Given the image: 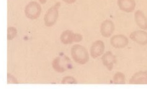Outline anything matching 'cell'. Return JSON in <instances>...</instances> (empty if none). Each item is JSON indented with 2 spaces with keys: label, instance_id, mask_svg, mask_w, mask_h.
I'll return each mask as SVG.
<instances>
[{
  "label": "cell",
  "instance_id": "6da1fadb",
  "mask_svg": "<svg viewBox=\"0 0 147 89\" xmlns=\"http://www.w3.org/2000/svg\"><path fill=\"white\" fill-rule=\"evenodd\" d=\"M71 54L73 59L76 63L84 65L86 64L90 59L86 49L83 46L75 44L71 48Z\"/></svg>",
  "mask_w": 147,
  "mask_h": 89
},
{
  "label": "cell",
  "instance_id": "7a4b0ae2",
  "mask_svg": "<svg viewBox=\"0 0 147 89\" xmlns=\"http://www.w3.org/2000/svg\"><path fill=\"white\" fill-rule=\"evenodd\" d=\"M52 67L56 72L63 73L72 68V63L68 56L61 54L53 60Z\"/></svg>",
  "mask_w": 147,
  "mask_h": 89
},
{
  "label": "cell",
  "instance_id": "3957f363",
  "mask_svg": "<svg viewBox=\"0 0 147 89\" xmlns=\"http://www.w3.org/2000/svg\"><path fill=\"white\" fill-rule=\"evenodd\" d=\"M61 6L60 2L56 3L55 5L48 10L44 16V23L46 26L51 27L55 24L59 18V8Z\"/></svg>",
  "mask_w": 147,
  "mask_h": 89
},
{
  "label": "cell",
  "instance_id": "277c9868",
  "mask_svg": "<svg viewBox=\"0 0 147 89\" xmlns=\"http://www.w3.org/2000/svg\"><path fill=\"white\" fill-rule=\"evenodd\" d=\"M42 11L41 6L36 1L29 3L25 7V14L30 19H36L40 16Z\"/></svg>",
  "mask_w": 147,
  "mask_h": 89
},
{
  "label": "cell",
  "instance_id": "5b68a950",
  "mask_svg": "<svg viewBox=\"0 0 147 89\" xmlns=\"http://www.w3.org/2000/svg\"><path fill=\"white\" fill-rule=\"evenodd\" d=\"M83 39L81 34L74 33L71 30H66L60 35V40L64 44H70L73 42H79Z\"/></svg>",
  "mask_w": 147,
  "mask_h": 89
},
{
  "label": "cell",
  "instance_id": "8992f818",
  "mask_svg": "<svg viewBox=\"0 0 147 89\" xmlns=\"http://www.w3.org/2000/svg\"><path fill=\"white\" fill-rule=\"evenodd\" d=\"M110 41L111 45L117 49L124 48L129 44L128 38L122 34H118L113 36Z\"/></svg>",
  "mask_w": 147,
  "mask_h": 89
},
{
  "label": "cell",
  "instance_id": "52a82bcc",
  "mask_svg": "<svg viewBox=\"0 0 147 89\" xmlns=\"http://www.w3.org/2000/svg\"><path fill=\"white\" fill-rule=\"evenodd\" d=\"M105 49V45L104 43L100 40L96 41L92 43L91 49L90 52L92 58H97L98 57L101 56Z\"/></svg>",
  "mask_w": 147,
  "mask_h": 89
},
{
  "label": "cell",
  "instance_id": "ba28073f",
  "mask_svg": "<svg viewBox=\"0 0 147 89\" xmlns=\"http://www.w3.org/2000/svg\"><path fill=\"white\" fill-rule=\"evenodd\" d=\"M115 25L111 20H105L100 26V33L105 37H110L114 31Z\"/></svg>",
  "mask_w": 147,
  "mask_h": 89
},
{
  "label": "cell",
  "instance_id": "9c48e42d",
  "mask_svg": "<svg viewBox=\"0 0 147 89\" xmlns=\"http://www.w3.org/2000/svg\"><path fill=\"white\" fill-rule=\"evenodd\" d=\"M130 37L131 40L139 44H147V32L144 31H135L130 34Z\"/></svg>",
  "mask_w": 147,
  "mask_h": 89
},
{
  "label": "cell",
  "instance_id": "30bf717a",
  "mask_svg": "<svg viewBox=\"0 0 147 89\" xmlns=\"http://www.w3.org/2000/svg\"><path fill=\"white\" fill-rule=\"evenodd\" d=\"M102 63L109 71H112L116 63L115 56L111 51H107L102 57Z\"/></svg>",
  "mask_w": 147,
  "mask_h": 89
},
{
  "label": "cell",
  "instance_id": "8fae6325",
  "mask_svg": "<svg viewBox=\"0 0 147 89\" xmlns=\"http://www.w3.org/2000/svg\"><path fill=\"white\" fill-rule=\"evenodd\" d=\"M119 8L126 13H130L135 10L136 3L135 0H117Z\"/></svg>",
  "mask_w": 147,
  "mask_h": 89
},
{
  "label": "cell",
  "instance_id": "7c38bea8",
  "mask_svg": "<svg viewBox=\"0 0 147 89\" xmlns=\"http://www.w3.org/2000/svg\"><path fill=\"white\" fill-rule=\"evenodd\" d=\"M130 84H147V72L140 71L131 77L129 80Z\"/></svg>",
  "mask_w": 147,
  "mask_h": 89
},
{
  "label": "cell",
  "instance_id": "4fadbf2b",
  "mask_svg": "<svg viewBox=\"0 0 147 89\" xmlns=\"http://www.w3.org/2000/svg\"><path fill=\"white\" fill-rule=\"evenodd\" d=\"M135 20L141 29H147V18L141 10H137L135 12Z\"/></svg>",
  "mask_w": 147,
  "mask_h": 89
},
{
  "label": "cell",
  "instance_id": "5bb4252c",
  "mask_svg": "<svg viewBox=\"0 0 147 89\" xmlns=\"http://www.w3.org/2000/svg\"><path fill=\"white\" fill-rule=\"evenodd\" d=\"M113 82L115 84H125V77L122 72H117L115 73L113 78Z\"/></svg>",
  "mask_w": 147,
  "mask_h": 89
},
{
  "label": "cell",
  "instance_id": "9a60e30c",
  "mask_svg": "<svg viewBox=\"0 0 147 89\" xmlns=\"http://www.w3.org/2000/svg\"><path fill=\"white\" fill-rule=\"evenodd\" d=\"M17 29L14 27L11 26L7 28V39L9 41H11L17 35Z\"/></svg>",
  "mask_w": 147,
  "mask_h": 89
},
{
  "label": "cell",
  "instance_id": "2e32d148",
  "mask_svg": "<svg viewBox=\"0 0 147 89\" xmlns=\"http://www.w3.org/2000/svg\"><path fill=\"white\" fill-rule=\"evenodd\" d=\"M78 82L74 77L70 76L64 77L61 81V84H76Z\"/></svg>",
  "mask_w": 147,
  "mask_h": 89
},
{
  "label": "cell",
  "instance_id": "e0dca14e",
  "mask_svg": "<svg viewBox=\"0 0 147 89\" xmlns=\"http://www.w3.org/2000/svg\"><path fill=\"white\" fill-rule=\"evenodd\" d=\"M7 83L9 84H18V81L15 77L10 73H7Z\"/></svg>",
  "mask_w": 147,
  "mask_h": 89
},
{
  "label": "cell",
  "instance_id": "ac0fdd59",
  "mask_svg": "<svg viewBox=\"0 0 147 89\" xmlns=\"http://www.w3.org/2000/svg\"><path fill=\"white\" fill-rule=\"evenodd\" d=\"M63 1L66 3H68V4H72L73 3H75L76 0H63Z\"/></svg>",
  "mask_w": 147,
  "mask_h": 89
},
{
  "label": "cell",
  "instance_id": "d6986e66",
  "mask_svg": "<svg viewBox=\"0 0 147 89\" xmlns=\"http://www.w3.org/2000/svg\"><path fill=\"white\" fill-rule=\"evenodd\" d=\"M38 1H39L40 3L42 4H45L47 2V0H38Z\"/></svg>",
  "mask_w": 147,
  "mask_h": 89
}]
</instances>
